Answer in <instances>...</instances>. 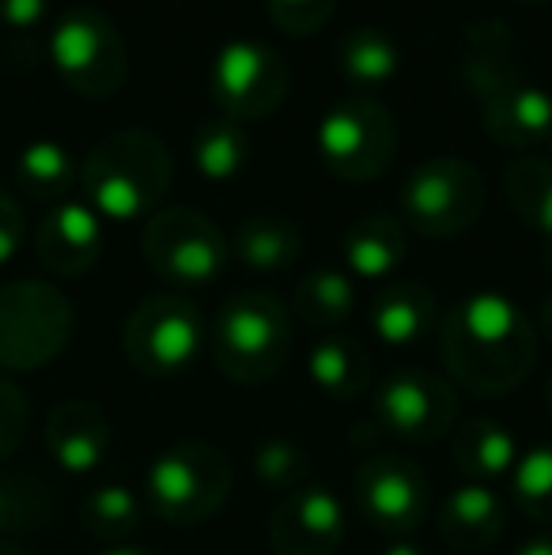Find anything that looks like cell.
Wrapping results in <instances>:
<instances>
[{"instance_id":"1","label":"cell","mask_w":552,"mask_h":555,"mask_svg":"<svg viewBox=\"0 0 552 555\" xmlns=\"http://www.w3.org/2000/svg\"><path fill=\"white\" fill-rule=\"evenodd\" d=\"M541 336L503 292H473L439 322V356L450 382L473 397H508L530 378Z\"/></svg>"},{"instance_id":"2","label":"cell","mask_w":552,"mask_h":555,"mask_svg":"<svg viewBox=\"0 0 552 555\" xmlns=\"http://www.w3.org/2000/svg\"><path fill=\"white\" fill-rule=\"evenodd\" d=\"M170 185H175L170 147L147 129L106 132L80 163L84 205L95 208L99 220L129 223L155 216Z\"/></svg>"},{"instance_id":"3","label":"cell","mask_w":552,"mask_h":555,"mask_svg":"<svg viewBox=\"0 0 552 555\" xmlns=\"http://www.w3.org/2000/svg\"><path fill=\"white\" fill-rule=\"evenodd\" d=\"M213 363L235 386H266L292 351V318L269 292H239L213 322Z\"/></svg>"},{"instance_id":"4","label":"cell","mask_w":552,"mask_h":555,"mask_svg":"<svg viewBox=\"0 0 552 555\" xmlns=\"http://www.w3.org/2000/svg\"><path fill=\"white\" fill-rule=\"evenodd\" d=\"M235 488L231 457L213 442L185 439L147 465L144 506L167 526H205L228 506Z\"/></svg>"},{"instance_id":"5","label":"cell","mask_w":552,"mask_h":555,"mask_svg":"<svg viewBox=\"0 0 552 555\" xmlns=\"http://www.w3.org/2000/svg\"><path fill=\"white\" fill-rule=\"evenodd\" d=\"M73 302L50 280L0 287V371H42L73 340Z\"/></svg>"},{"instance_id":"6","label":"cell","mask_w":552,"mask_h":555,"mask_svg":"<svg viewBox=\"0 0 552 555\" xmlns=\"http://www.w3.org/2000/svg\"><path fill=\"white\" fill-rule=\"evenodd\" d=\"M50 61L84 99H111L129 80V50L118 23L99 8H68L50 35Z\"/></svg>"},{"instance_id":"7","label":"cell","mask_w":552,"mask_h":555,"mask_svg":"<svg viewBox=\"0 0 552 555\" xmlns=\"http://www.w3.org/2000/svg\"><path fill=\"white\" fill-rule=\"evenodd\" d=\"M398 201L406 231L424 238H458L485 212V178L473 163L439 155L409 170Z\"/></svg>"},{"instance_id":"8","label":"cell","mask_w":552,"mask_h":555,"mask_svg":"<svg viewBox=\"0 0 552 555\" xmlns=\"http://www.w3.org/2000/svg\"><path fill=\"white\" fill-rule=\"evenodd\" d=\"M205 348V318L185 295H147L121 330V351L144 378H178Z\"/></svg>"},{"instance_id":"9","label":"cell","mask_w":552,"mask_h":555,"mask_svg":"<svg viewBox=\"0 0 552 555\" xmlns=\"http://www.w3.org/2000/svg\"><path fill=\"white\" fill-rule=\"evenodd\" d=\"M314 144L325 170L341 182H375L386 175L398 152V121L375 99H341L322 114L314 129Z\"/></svg>"},{"instance_id":"10","label":"cell","mask_w":552,"mask_h":555,"mask_svg":"<svg viewBox=\"0 0 552 555\" xmlns=\"http://www.w3.org/2000/svg\"><path fill=\"white\" fill-rule=\"evenodd\" d=\"M140 249L147 269L170 287H208L231 257L228 234L193 208H159L147 216Z\"/></svg>"},{"instance_id":"11","label":"cell","mask_w":552,"mask_h":555,"mask_svg":"<svg viewBox=\"0 0 552 555\" xmlns=\"http://www.w3.org/2000/svg\"><path fill=\"white\" fill-rule=\"evenodd\" d=\"M371 424L390 439L427 446L454 431L458 393L442 374L427 366H398L375 386Z\"/></svg>"},{"instance_id":"12","label":"cell","mask_w":552,"mask_h":555,"mask_svg":"<svg viewBox=\"0 0 552 555\" xmlns=\"http://www.w3.org/2000/svg\"><path fill=\"white\" fill-rule=\"evenodd\" d=\"M213 103L235 121H266L287 99V61L258 38H235L220 46L213 61Z\"/></svg>"},{"instance_id":"13","label":"cell","mask_w":552,"mask_h":555,"mask_svg":"<svg viewBox=\"0 0 552 555\" xmlns=\"http://www.w3.org/2000/svg\"><path fill=\"white\" fill-rule=\"evenodd\" d=\"M352 499L360 518L378 533L401 537L416 533L432 511V488L416 461L398 453H375L352 476Z\"/></svg>"},{"instance_id":"14","label":"cell","mask_w":552,"mask_h":555,"mask_svg":"<svg viewBox=\"0 0 552 555\" xmlns=\"http://www.w3.org/2000/svg\"><path fill=\"white\" fill-rule=\"evenodd\" d=\"M345 537V503L325 483H303L277 499L269 518V544L277 555H337Z\"/></svg>"},{"instance_id":"15","label":"cell","mask_w":552,"mask_h":555,"mask_svg":"<svg viewBox=\"0 0 552 555\" xmlns=\"http://www.w3.org/2000/svg\"><path fill=\"white\" fill-rule=\"evenodd\" d=\"M35 257L46 272L76 280L91 272L103 257V220L84 201H61L42 216L35 231Z\"/></svg>"},{"instance_id":"16","label":"cell","mask_w":552,"mask_h":555,"mask_svg":"<svg viewBox=\"0 0 552 555\" xmlns=\"http://www.w3.org/2000/svg\"><path fill=\"white\" fill-rule=\"evenodd\" d=\"M46 450L57 461V468L73 476L95 473L106 461L114 442L111 420L99 404L91 401H61L57 409L46 416Z\"/></svg>"},{"instance_id":"17","label":"cell","mask_w":552,"mask_h":555,"mask_svg":"<svg viewBox=\"0 0 552 555\" xmlns=\"http://www.w3.org/2000/svg\"><path fill=\"white\" fill-rule=\"evenodd\" d=\"M485 132L503 147H534L552 137V91L515 76L485 103Z\"/></svg>"},{"instance_id":"18","label":"cell","mask_w":552,"mask_h":555,"mask_svg":"<svg viewBox=\"0 0 552 555\" xmlns=\"http://www.w3.org/2000/svg\"><path fill=\"white\" fill-rule=\"evenodd\" d=\"M439 299L432 287L416 280H394L371 299L368 325L386 348H416L432 333H439Z\"/></svg>"},{"instance_id":"19","label":"cell","mask_w":552,"mask_h":555,"mask_svg":"<svg viewBox=\"0 0 552 555\" xmlns=\"http://www.w3.org/2000/svg\"><path fill=\"white\" fill-rule=\"evenodd\" d=\"M439 537L454 552H485L508 529V503L488 483H462L439 503Z\"/></svg>"},{"instance_id":"20","label":"cell","mask_w":552,"mask_h":555,"mask_svg":"<svg viewBox=\"0 0 552 555\" xmlns=\"http://www.w3.org/2000/svg\"><path fill=\"white\" fill-rule=\"evenodd\" d=\"M348 276L356 280H390L409 257V231L401 220L383 212L360 216L341 238Z\"/></svg>"},{"instance_id":"21","label":"cell","mask_w":552,"mask_h":555,"mask_svg":"<svg viewBox=\"0 0 552 555\" xmlns=\"http://www.w3.org/2000/svg\"><path fill=\"white\" fill-rule=\"evenodd\" d=\"M518 453H523L518 439L496 420L473 416L465 424H454L450 431V457L470 476V483H492L511 476Z\"/></svg>"},{"instance_id":"22","label":"cell","mask_w":552,"mask_h":555,"mask_svg":"<svg viewBox=\"0 0 552 555\" xmlns=\"http://www.w3.org/2000/svg\"><path fill=\"white\" fill-rule=\"evenodd\" d=\"M307 378L322 397L352 404L371 389V359L352 336H322L307 351Z\"/></svg>"},{"instance_id":"23","label":"cell","mask_w":552,"mask_h":555,"mask_svg":"<svg viewBox=\"0 0 552 555\" xmlns=\"http://www.w3.org/2000/svg\"><path fill=\"white\" fill-rule=\"evenodd\" d=\"M190 159L205 182H235L254 159L246 125L223 114L205 117L190 137Z\"/></svg>"},{"instance_id":"24","label":"cell","mask_w":552,"mask_h":555,"mask_svg":"<svg viewBox=\"0 0 552 555\" xmlns=\"http://www.w3.org/2000/svg\"><path fill=\"white\" fill-rule=\"evenodd\" d=\"M337 73L345 76L352 88H386L398 80L401 73V50L383 27L375 23H360V27L345 30L337 42Z\"/></svg>"},{"instance_id":"25","label":"cell","mask_w":552,"mask_h":555,"mask_svg":"<svg viewBox=\"0 0 552 555\" xmlns=\"http://www.w3.org/2000/svg\"><path fill=\"white\" fill-rule=\"evenodd\" d=\"M231 254L251 272L273 276V272H284L299 261L303 234H299V227L292 220H284V216H251V220H243L235 227Z\"/></svg>"},{"instance_id":"26","label":"cell","mask_w":552,"mask_h":555,"mask_svg":"<svg viewBox=\"0 0 552 555\" xmlns=\"http://www.w3.org/2000/svg\"><path fill=\"white\" fill-rule=\"evenodd\" d=\"M15 182L23 185L27 197L61 205V201H68V190L80 182V167L61 140H30L15 155Z\"/></svg>"},{"instance_id":"27","label":"cell","mask_w":552,"mask_h":555,"mask_svg":"<svg viewBox=\"0 0 552 555\" xmlns=\"http://www.w3.org/2000/svg\"><path fill=\"white\" fill-rule=\"evenodd\" d=\"M465 83H470L473 95L485 103L488 95L503 88V83L515 80V42H511L508 27L500 23H477L470 30V42H465Z\"/></svg>"},{"instance_id":"28","label":"cell","mask_w":552,"mask_h":555,"mask_svg":"<svg viewBox=\"0 0 552 555\" xmlns=\"http://www.w3.org/2000/svg\"><path fill=\"white\" fill-rule=\"evenodd\" d=\"M292 310L314 330H337L356 310V284L341 269H314L295 284Z\"/></svg>"},{"instance_id":"29","label":"cell","mask_w":552,"mask_h":555,"mask_svg":"<svg viewBox=\"0 0 552 555\" xmlns=\"http://www.w3.org/2000/svg\"><path fill=\"white\" fill-rule=\"evenodd\" d=\"M144 514H147L144 499H140L129 483H99L80 503L84 529H88L91 537H99V541H111V544L133 537L137 529L144 526Z\"/></svg>"},{"instance_id":"30","label":"cell","mask_w":552,"mask_h":555,"mask_svg":"<svg viewBox=\"0 0 552 555\" xmlns=\"http://www.w3.org/2000/svg\"><path fill=\"white\" fill-rule=\"evenodd\" d=\"M503 193L523 223L552 242V163L541 155H523L503 175Z\"/></svg>"},{"instance_id":"31","label":"cell","mask_w":552,"mask_h":555,"mask_svg":"<svg viewBox=\"0 0 552 555\" xmlns=\"http://www.w3.org/2000/svg\"><path fill=\"white\" fill-rule=\"evenodd\" d=\"M508 480L518 511L538 526H552V442H538L518 453Z\"/></svg>"},{"instance_id":"32","label":"cell","mask_w":552,"mask_h":555,"mask_svg":"<svg viewBox=\"0 0 552 555\" xmlns=\"http://www.w3.org/2000/svg\"><path fill=\"white\" fill-rule=\"evenodd\" d=\"M251 468L258 476V483L266 491H277V495H287V491L303 488L310 473V457L295 439H284V435H273V439H261L251 450Z\"/></svg>"},{"instance_id":"33","label":"cell","mask_w":552,"mask_h":555,"mask_svg":"<svg viewBox=\"0 0 552 555\" xmlns=\"http://www.w3.org/2000/svg\"><path fill=\"white\" fill-rule=\"evenodd\" d=\"M266 8H269V20H273L284 35L307 38L330 23L337 0H266Z\"/></svg>"},{"instance_id":"34","label":"cell","mask_w":552,"mask_h":555,"mask_svg":"<svg viewBox=\"0 0 552 555\" xmlns=\"http://www.w3.org/2000/svg\"><path fill=\"white\" fill-rule=\"evenodd\" d=\"M30 424V404L15 382L0 378V461H8L20 450L23 435Z\"/></svg>"},{"instance_id":"35","label":"cell","mask_w":552,"mask_h":555,"mask_svg":"<svg viewBox=\"0 0 552 555\" xmlns=\"http://www.w3.org/2000/svg\"><path fill=\"white\" fill-rule=\"evenodd\" d=\"M23 238H27V220H23L20 201L8 190H0V264H8L20 254Z\"/></svg>"},{"instance_id":"36","label":"cell","mask_w":552,"mask_h":555,"mask_svg":"<svg viewBox=\"0 0 552 555\" xmlns=\"http://www.w3.org/2000/svg\"><path fill=\"white\" fill-rule=\"evenodd\" d=\"M50 0H0V27L8 30H30L46 20Z\"/></svg>"},{"instance_id":"37","label":"cell","mask_w":552,"mask_h":555,"mask_svg":"<svg viewBox=\"0 0 552 555\" xmlns=\"http://www.w3.org/2000/svg\"><path fill=\"white\" fill-rule=\"evenodd\" d=\"M20 506H23V495L15 483H8L4 476H0V533H8V529L20 521Z\"/></svg>"},{"instance_id":"38","label":"cell","mask_w":552,"mask_h":555,"mask_svg":"<svg viewBox=\"0 0 552 555\" xmlns=\"http://www.w3.org/2000/svg\"><path fill=\"white\" fill-rule=\"evenodd\" d=\"M515 555H552V533H538L530 541H523L515 548Z\"/></svg>"},{"instance_id":"39","label":"cell","mask_w":552,"mask_h":555,"mask_svg":"<svg viewBox=\"0 0 552 555\" xmlns=\"http://www.w3.org/2000/svg\"><path fill=\"white\" fill-rule=\"evenodd\" d=\"M534 330H538V336H541V340H549V344H552V292L545 295V299H541V310H538V325H534Z\"/></svg>"},{"instance_id":"40","label":"cell","mask_w":552,"mask_h":555,"mask_svg":"<svg viewBox=\"0 0 552 555\" xmlns=\"http://www.w3.org/2000/svg\"><path fill=\"white\" fill-rule=\"evenodd\" d=\"M383 555H427L424 548H420V544H413V541H406V537H401V541H390L386 544V552Z\"/></svg>"},{"instance_id":"41","label":"cell","mask_w":552,"mask_h":555,"mask_svg":"<svg viewBox=\"0 0 552 555\" xmlns=\"http://www.w3.org/2000/svg\"><path fill=\"white\" fill-rule=\"evenodd\" d=\"M99 555H147L144 548H129V544H118V548H106V552H99Z\"/></svg>"},{"instance_id":"42","label":"cell","mask_w":552,"mask_h":555,"mask_svg":"<svg viewBox=\"0 0 552 555\" xmlns=\"http://www.w3.org/2000/svg\"><path fill=\"white\" fill-rule=\"evenodd\" d=\"M0 555H27L23 548H12V544H0Z\"/></svg>"},{"instance_id":"43","label":"cell","mask_w":552,"mask_h":555,"mask_svg":"<svg viewBox=\"0 0 552 555\" xmlns=\"http://www.w3.org/2000/svg\"><path fill=\"white\" fill-rule=\"evenodd\" d=\"M545 409H549V416H552V378H549V386H545Z\"/></svg>"},{"instance_id":"44","label":"cell","mask_w":552,"mask_h":555,"mask_svg":"<svg viewBox=\"0 0 552 555\" xmlns=\"http://www.w3.org/2000/svg\"><path fill=\"white\" fill-rule=\"evenodd\" d=\"M545 264H549V272H552V242L545 246Z\"/></svg>"},{"instance_id":"45","label":"cell","mask_w":552,"mask_h":555,"mask_svg":"<svg viewBox=\"0 0 552 555\" xmlns=\"http://www.w3.org/2000/svg\"><path fill=\"white\" fill-rule=\"evenodd\" d=\"M518 4H549V0H518Z\"/></svg>"},{"instance_id":"46","label":"cell","mask_w":552,"mask_h":555,"mask_svg":"<svg viewBox=\"0 0 552 555\" xmlns=\"http://www.w3.org/2000/svg\"><path fill=\"white\" fill-rule=\"evenodd\" d=\"M545 152H549V163H552V137L545 140Z\"/></svg>"}]
</instances>
